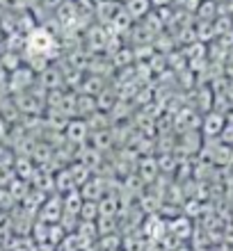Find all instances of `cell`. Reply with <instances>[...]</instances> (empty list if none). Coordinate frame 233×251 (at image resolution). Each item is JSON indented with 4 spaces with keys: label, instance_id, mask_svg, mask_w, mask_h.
<instances>
[{
    "label": "cell",
    "instance_id": "cell-1",
    "mask_svg": "<svg viewBox=\"0 0 233 251\" xmlns=\"http://www.w3.org/2000/svg\"><path fill=\"white\" fill-rule=\"evenodd\" d=\"M53 48V37L46 32V30H41V27H37V30H32L30 32V37H27V50L32 55H46L48 50Z\"/></svg>",
    "mask_w": 233,
    "mask_h": 251
},
{
    "label": "cell",
    "instance_id": "cell-5",
    "mask_svg": "<svg viewBox=\"0 0 233 251\" xmlns=\"http://www.w3.org/2000/svg\"><path fill=\"white\" fill-rule=\"evenodd\" d=\"M204 130H206L208 135H220V132L224 130V117H222V114H210L206 119Z\"/></svg>",
    "mask_w": 233,
    "mask_h": 251
},
{
    "label": "cell",
    "instance_id": "cell-10",
    "mask_svg": "<svg viewBox=\"0 0 233 251\" xmlns=\"http://www.w3.org/2000/svg\"><path fill=\"white\" fill-rule=\"evenodd\" d=\"M16 165H19V176H21V178H30V174H32V169H30V160L21 158Z\"/></svg>",
    "mask_w": 233,
    "mask_h": 251
},
{
    "label": "cell",
    "instance_id": "cell-6",
    "mask_svg": "<svg viewBox=\"0 0 233 251\" xmlns=\"http://www.w3.org/2000/svg\"><path fill=\"white\" fill-rule=\"evenodd\" d=\"M69 172H71V176H74L76 185H85L87 180H89V167L82 165V162H80V165H74Z\"/></svg>",
    "mask_w": 233,
    "mask_h": 251
},
{
    "label": "cell",
    "instance_id": "cell-2",
    "mask_svg": "<svg viewBox=\"0 0 233 251\" xmlns=\"http://www.w3.org/2000/svg\"><path fill=\"white\" fill-rule=\"evenodd\" d=\"M32 82H34V71L27 69V66H19V69L12 71V75H9V87H12V92H16V94H23L26 87H30Z\"/></svg>",
    "mask_w": 233,
    "mask_h": 251
},
{
    "label": "cell",
    "instance_id": "cell-13",
    "mask_svg": "<svg viewBox=\"0 0 233 251\" xmlns=\"http://www.w3.org/2000/svg\"><path fill=\"white\" fill-rule=\"evenodd\" d=\"M151 5H155V7H169V5H172V0H151Z\"/></svg>",
    "mask_w": 233,
    "mask_h": 251
},
{
    "label": "cell",
    "instance_id": "cell-3",
    "mask_svg": "<svg viewBox=\"0 0 233 251\" xmlns=\"http://www.w3.org/2000/svg\"><path fill=\"white\" fill-rule=\"evenodd\" d=\"M149 7H151V0H128L126 2V12L133 16V19H142L149 14Z\"/></svg>",
    "mask_w": 233,
    "mask_h": 251
},
{
    "label": "cell",
    "instance_id": "cell-8",
    "mask_svg": "<svg viewBox=\"0 0 233 251\" xmlns=\"http://www.w3.org/2000/svg\"><path fill=\"white\" fill-rule=\"evenodd\" d=\"M0 64L5 66L7 71H16L21 66V60H19V55L16 53H5L2 57H0Z\"/></svg>",
    "mask_w": 233,
    "mask_h": 251
},
{
    "label": "cell",
    "instance_id": "cell-7",
    "mask_svg": "<svg viewBox=\"0 0 233 251\" xmlns=\"http://www.w3.org/2000/svg\"><path fill=\"white\" fill-rule=\"evenodd\" d=\"M55 183H57V187H60L62 192H74V187H76V180H74V176H71V172H62V174H57V178H55Z\"/></svg>",
    "mask_w": 233,
    "mask_h": 251
},
{
    "label": "cell",
    "instance_id": "cell-4",
    "mask_svg": "<svg viewBox=\"0 0 233 251\" xmlns=\"http://www.w3.org/2000/svg\"><path fill=\"white\" fill-rule=\"evenodd\" d=\"M67 135H69V139L71 142H85V137H87V124L85 121H71V124L67 126Z\"/></svg>",
    "mask_w": 233,
    "mask_h": 251
},
{
    "label": "cell",
    "instance_id": "cell-11",
    "mask_svg": "<svg viewBox=\"0 0 233 251\" xmlns=\"http://www.w3.org/2000/svg\"><path fill=\"white\" fill-rule=\"evenodd\" d=\"M80 210H82V215H85L87 219H89V217H92V219L96 217V203H94V201H85Z\"/></svg>",
    "mask_w": 233,
    "mask_h": 251
},
{
    "label": "cell",
    "instance_id": "cell-14",
    "mask_svg": "<svg viewBox=\"0 0 233 251\" xmlns=\"http://www.w3.org/2000/svg\"><path fill=\"white\" fill-rule=\"evenodd\" d=\"M5 130H7V119L2 117V114H0V137L5 135Z\"/></svg>",
    "mask_w": 233,
    "mask_h": 251
},
{
    "label": "cell",
    "instance_id": "cell-15",
    "mask_svg": "<svg viewBox=\"0 0 233 251\" xmlns=\"http://www.w3.org/2000/svg\"><path fill=\"white\" fill-rule=\"evenodd\" d=\"M0 41H2V27H0Z\"/></svg>",
    "mask_w": 233,
    "mask_h": 251
},
{
    "label": "cell",
    "instance_id": "cell-16",
    "mask_svg": "<svg viewBox=\"0 0 233 251\" xmlns=\"http://www.w3.org/2000/svg\"><path fill=\"white\" fill-rule=\"evenodd\" d=\"M0 16H2V9H0Z\"/></svg>",
    "mask_w": 233,
    "mask_h": 251
},
{
    "label": "cell",
    "instance_id": "cell-12",
    "mask_svg": "<svg viewBox=\"0 0 233 251\" xmlns=\"http://www.w3.org/2000/svg\"><path fill=\"white\" fill-rule=\"evenodd\" d=\"M7 78H9V75H7V69H5L2 64H0V87H2V85L7 82Z\"/></svg>",
    "mask_w": 233,
    "mask_h": 251
},
{
    "label": "cell",
    "instance_id": "cell-9",
    "mask_svg": "<svg viewBox=\"0 0 233 251\" xmlns=\"http://www.w3.org/2000/svg\"><path fill=\"white\" fill-rule=\"evenodd\" d=\"M80 208H82V203H80V194L78 192H69L67 194V210L78 212Z\"/></svg>",
    "mask_w": 233,
    "mask_h": 251
}]
</instances>
